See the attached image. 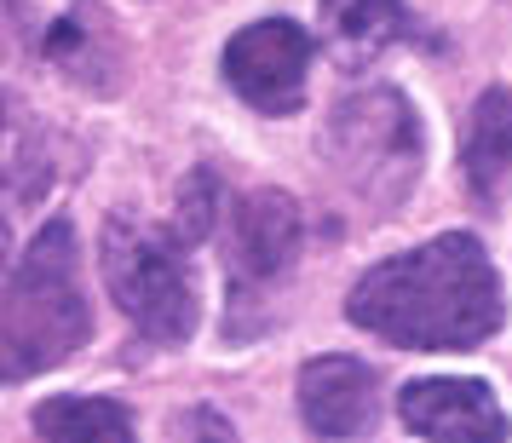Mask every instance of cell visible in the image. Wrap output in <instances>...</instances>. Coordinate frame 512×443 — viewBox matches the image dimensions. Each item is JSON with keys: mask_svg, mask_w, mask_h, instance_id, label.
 Instances as JSON below:
<instances>
[{"mask_svg": "<svg viewBox=\"0 0 512 443\" xmlns=\"http://www.w3.org/2000/svg\"><path fill=\"white\" fill-rule=\"evenodd\" d=\"M328 156L340 167V179L357 190V202L392 213L409 202L420 185L426 139H420L415 104L397 87H357L334 104L328 116Z\"/></svg>", "mask_w": 512, "mask_h": 443, "instance_id": "4", "label": "cell"}, {"mask_svg": "<svg viewBox=\"0 0 512 443\" xmlns=\"http://www.w3.org/2000/svg\"><path fill=\"white\" fill-rule=\"evenodd\" d=\"M461 173L478 202H495L507 190V179H512V93L507 87H489L472 104L466 139H461Z\"/></svg>", "mask_w": 512, "mask_h": 443, "instance_id": "10", "label": "cell"}, {"mask_svg": "<svg viewBox=\"0 0 512 443\" xmlns=\"http://www.w3.org/2000/svg\"><path fill=\"white\" fill-rule=\"evenodd\" d=\"M397 420L415 438H507L512 420L484 380H409L397 397Z\"/></svg>", "mask_w": 512, "mask_h": 443, "instance_id": "7", "label": "cell"}, {"mask_svg": "<svg viewBox=\"0 0 512 443\" xmlns=\"http://www.w3.org/2000/svg\"><path fill=\"white\" fill-rule=\"evenodd\" d=\"M35 432L52 443H93V438H133V415L110 397H47L35 409Z\"/></svg>", "mask_w": 512, "mask_h": 443, "instance_id": "12", "label": "cell"}, {"mask_svg": "<svg viewBox=\"0 0 512 443\" xmlns=\"http://www.w3.org/2000/svg\"><path fill=\"white\" fill-rule=\"evenodd\" d=\"M93 334V311L81 294V248L75 225L47 219L6 282V380H29L70 363Z\"/></svg>", "mask_w": 512, "mask_h": 443, "instance_id": "2", "label": "cell"}, {"mask_svg": "<svg viewBox=\"0 0 512 443\" xmlns=\"http://www.w3.org/2000/svg\"><path fill=\"white\" fill-rule=\"evenodd\" d=\"M380 415V380L357 357H311L300 369V420L317 438H357Z\"/></svg>", "mask_w": 512, "mask_h": 443, "instance_id": "8", "label": "cell"}, {"mask_svg": "<svg viewBox=\"0 0 512 443\" xmlns=\"http://www.w3.org/2000/svg\"><path fill=\"white\" fill-rule=\"evenodd\" d=\"M305 75H311V35L294 18L236 29L225 47V81L259 116H294L305 104Z\"/></svg>", "mask_w": 512, "mask_h": 443, "instance_id": "6", "label": "cell"}, {"mask_svg": "<svg viewBox=\"0 0 512 443\" xmlns=\"http://www.w3.org/2000/svg\"><path fill=\"white\" fill-rule=\"evenodd\" d=\"M323 6V41L340 70H363L409 29L403 0H317Z\"/></svg>", "mask_w": 512, "mask_h": 443, "instance_id": "9", "label": "cell"}, {"mask_svg": "<svg viewBox=\"0 0 512 443\" xmlns=\"http://www.w3.org/2000/svg\"><path fill=\"white\" fill-rule=\"evenodd\" d=\"M305 219L288 190H248L225 213V277H231V305L265 300L300 259Z\"/></svg>", "mask_w": 512, "mask_h": 443, "instance_id": "5", "label": "cell"}, {"mask_svg": "<svg viewBox=\"0 0 512 443\" xmlns=\"http://www.w3.org/2000/svg\"><path fill=\"white\" fill-rule=\"evenodd\" d=\"M58 70L70 75V81H93L98 93H110V81H98V75H116V29H110V12L98 6V0H81L70 6L52 35L41 41Z\"/></svg>", "mask_w": 512, "mask_h": 443, "instance_id": "11", "label": "cell"}, {"mask_svg": "<svg viewBox=\"0 0 512 443\" xmlns=\"http://www.w3.org/2000/svg\"><path fill=\"white\" fill-rule=\"evenodd\" d=\"M196 236L173 219V225H144L133 213H110L104 219V288L121 305V317L139 328L156 346H185L202 317V288H196V265H190Z\"/></svg>", "mask_w": 512, "mask_h": 443, "instance_id": "3", "label": "cell"}, {"mask_svg": "<svg viewBox=\"0 0 512 443\" xmlns=\"http://www.w3.org/2000/svg\"><path fill=\"white\" fill-rule=\"evenodd\" d=\"M179 432H208V438H236V426L225 415H208V409H202V415H185L179 420Z\"/></svg>", "mask_w": 512, "mask_h": 443, "instance_id": "13", "label": "cell"}, {"mask_svg": "<svg viewBox=\"0 0 512 443\" xmlns=\"http://www.w3.org/2000/svg\"><path fill=\"white\" fill-rule=\"evenodd\" d=\"M346 317L403 351H466L501 328L507 300L478 236L449 231L363 271L346 294Z\"/></svg>", "mask_w": 512, "mask_h": 443, "instance_id": "1", "label": "cell"}]
</instances>
